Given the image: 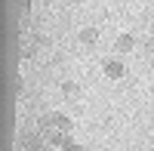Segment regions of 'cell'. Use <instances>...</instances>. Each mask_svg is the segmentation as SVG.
I'll use <instances>...</instances> for the list:
<instances>
[{
    "label": "cell",
    "instance_id": "cell-4",
    "mask_svg": "<svg viewBox=\"0 0 154 151\" xmlns=\"http://www.w3.org/2000/svg\"><path fill=\"white\" fill-rule=\"evenodd\" d=\"M80 40H83V43H96V40H99V31H96V28H83V31H80Z\"/></svg>",
    "mask_w": 154,
    "mask_h": 151
},
{
    "label": "cell",
    "instance_id": "cell-3",
    "mask_svg": "<svg viewBox=\"0 0 154 151\" xmlns=\"http://www.w3.org/2000/svg\"><path fill=\"white\" fill-rule=\"evenodd\" d=\"M133 46H136V37H133V34H120L117 43H114L117 53H133Z\"/></svg>",
    "mask_w": 154,
    "mask_h": 151
},
{
    "label": "cell",
    "instance_id": "cell-7",
    "mask_svg": "<svg viewBox=\"0 0 154 151\" xmlns=\"http://www.w3.org/2000/svg\"><path fill=\"white\" fill-rule=\"evenodd\" d=\"M65 151H83V148H80V145H74V142H71V145H68Z\"/></svg>",
    "mask_w": 154,
    "mask_h": 151
},
{
    "label": "cell",
    "instance_id": "cell-1",
    "mask_svg": "<svg viewBox=\"0 0 154 151\" xmlns=\"http://www.w3.org/2000/svg\"><path fill=\"white\" fill-rule=\"evenodd\" d=\"M43 130H71V117H65V114H46L43 117Z\"/></svg>",
    "mask_w": 154,
    "mask_h": 151
},
{
    "label": "cell",
    "instance_id": "cell-5",
    "mask_svg": "<svg viewBox=\"0 0 154 151\" xmlns=\"http://www.w3.org/2000/svg\"><path fill=\"white\" fill-rule=\"evenodd\" d=\"M62 93H65V96H74V93H77V86H74V83H65V86H62Z\"/></svg>",
    "mask_w": 154,
    "mask_h": 151
},
{
    "label": "cell",
    "instance_id": "cell-6",
    "mask_svg": "<svg viewBox=\"0 0 154 151\" xmlns=\"http://www.w3.org/2000/svg\"><path fill=\"white\" fill-rule=\"evenodd\" d=\"M28 6H31V0H19V9L22 12H28Z\"/></svg>",
    "mask_w": 154,
    "mask_h": 151
},
{
    "label": "cell",
    "instance_id": "cell-2",
    "mask_svg": "<svg viewBox=\"0 0 154 151\" xmlns=\"http://www.w3.org/2000/svg\"><path fill=\"white\" fill-rule=\"evenodd\" d=\"M102 68H105V77H111V80H117V77H123V62H117V59H105V65H102Z\"/></svg>",
    "mask_w": 154,
    "mask_h": 151
}]
</instances>
